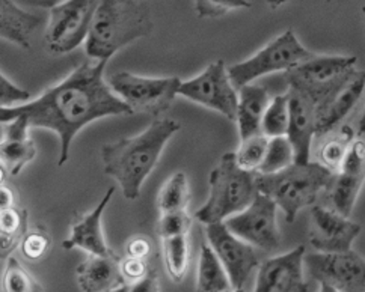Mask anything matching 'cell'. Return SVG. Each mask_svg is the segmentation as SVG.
<instances>
[{
  "label": "cell",
  "mask_w": 365,
  "mask_h": 292,
  "mask_svg": "<svg viewBox=\"0 0 365 292\" xmlns=\"http://www.w3.org/2000/svg\"><path fill=\"white\" fill-rule=\"evenodd\" d=\"M20 244L23 255L26 258L31 261H38L41 259L50 249V238L43 231H32L24 234Z\"/></svg>",
  "instance_id": "35"
},
{
  "label": "cell",
  "mask_w": 365,
  "mask_h": 292,
  "mask_svg": "<svg viewBox=\"0 0 365 292\" xmlns=\"http://www.w3.org/2000/svg\"><path fill=\"white\" fill-rule=\"evenodd\" d=\"M231 292H245V291L243 289H232Z\"/></svg>",
  "instance_id": "44"
},
{
  "label": "cell",
  "mask_w": 365,
  "mask_h": 292,
  "mask_svg": "<svg viewBox=\"0 0 365 292\" xmlns=\"http://www.w3.org/2000/svg\"><path fill=\"white\" fill-rule=\"evenodd\" d=\"M228 276L222 265L215 256L213 250L205 241L201 244L198 276H197V292H231Z\"/></svg>",
  "instance_id": "24"
},
{
  "label": "cell",
  "mask_w": 365,
  "mask_h": 292,
  "mask_svg": "<svg viewBox=\"0 0 365 292\" xmlns=\"http://www.w3.org/2000/svg\"><path fill=\"white\" fill-rule=\"evenodd\" d=\"M177 95L216 110L236 121L237 90L230 82L224 61L213 62L197 77L181 82Z\"/></svg>",
  "instance_id": "10"
},
{
  "label": "cell",
  "mask_w": 365,
  "mask_h": 292,
  "mask_svg": "<svg viewBox=\"0 0 365 292\" xmlns=\"http://www.w3.org/2000/svg\"><path fill=\"white\" fill-rule=\"evenodd\" d=\"M365 88V73L356 70L349 82L332 92L317 105L316 136H324L340 125L343 119L351 112L361 100Z\"/></svg>",
  "instance_id": "17"
},
{
  "label": "cell",
  "mask_w": 365,
  "mask_h": 292,
  "mask_svg": "<svg viewBox=\"0 0 365 292\" xmlns=\"http://www.w3.org/2000/svg\"><path fill=\"white\" fill-rule=\"evenodd\" d=\"M16 207V194L6 185H0V211Z\"/></svg>",
  "instance_id": "41"
},
{
  "label": "cell",
  "mask_w": 365,
  "mask_h": 292,
  "mask_svg": "<svg viewBox=\"0 0 365 292\" xmlns=\"http://www.w3.org/2000/svg\"><path fill=\"white\" fill-rule=\"evenodd\" d=\"M364 163H365V143H364V139L361 137L351 142V145L349 146L344 160L341 163L340 172L349 175H364Z\"/></svg>",
  "instance_id": "36"
},
{
  "label": "cell",
  "mask_w": 365,
  "mask_h": 292,
  "mask_svg": "<svg viewBox=\"0 0 365 292\" xmlns=\"http://www.w3.org/2000/svg\"><path fill=\"white\" fill-rule=\"evenodd\" d=\"M41 23L40 16L19 8L12 0H0V39L29 48L31 36Z\"/></svg>",
  "instance_id": "22"
},
{
  "label": "cell",
  "mask_w": 365,
  "mask_h": 292,
  "mask_svg": "<svg viewBox=\"0 0 365 292\" xmlns=\"http://www.w3.org/2000/svg\"><path fill=\"white\" fill-rule=\"evenodd\" d=\"M154 28L148 4L139 0H101L85 39L86 55L108 62L116 51Z\"/></svg>",
  "instance_id": "3"
},
{
  "label": "cell",
  "mask_w": 365,
  "mask_h": 292,
  "mask_svg": "<svg viewBox=\"0 0 365 292\" xmlns=\"http://www.w3.org/2000/svg\"><path fill=\"white\" fill-rule=\"evenodd\" d=\"M31 94L26 89L19 88L0 73V108H14L16 103H26Z\"/></svg>",
  "instance_id": "37"
},
{
  "label": "cell",
  "mask_w": 365,
  "mask_h": 292,
  "mask_svg": "<svg viewBox=\"0 0 365 292\" xmlns=\"http://www.w3.org/2000/svg\"><path fill=\"white\" fill-rule=\"evenodd\" d=\"M269 103V92L263 86L246 85L237 89L236 122L242 140L262 135V121Z\"/></svg>",
  "instance_id": "21"
},
{
  "label": "cell",
  "mask_w": 365,
  "mask_h": 292,
  "mask_svg": "<svg viewBox=\"0 0 365 292\" xmlns=\"http://www.w3.org/2000/svg\"><path fill=\"white\" fill-rule=\"evenodd\" d=\"M305 246L258 265L254 292H308L304 277Z\"/></svg>",
  "instance_id": "15"
},
{
  "label": "cell",
  "mask_w": 365,
  "mask_h": 292,
  "mask_svg": "<svg viewBox=\"0 0 365 292\" xmlns=\"http://www.w3.org/2000/svg\"><path fill=\"white\" fill-rule=\"evenodd\" d=\"M41 283L17 261L9 256L0 278V292H43Z\"/></svg>",
  "instance_id": "28"
},
{
  "label": "cell",
  "mask_w": 365,
  "mask_h": 292,
  "mask_svg": "<svg viewBox=\"0 0 365 292\" xmlns=\"http://www.w3.org/2000/svg\"><path fill=\"white\" fill-rule=\"evenodd\" d=\"M361 234V224L324 207L311 208L309 243L319 254H346Z\"/></svg>",
  "instance_id": "16"
},
{
  "label": "cell",
  "mask_w": 365,
  "mask_h": 292,
  "mask_svg": "<svg viewBox=\"0 0 365 292\" xmlns=\"http://www.w3.org/2000/svg\"><path fill=\"white\" fill-rule=\"evenodd\" d=\"M5 177H6V170L4 169V166L0 165V185L4 184V181H5Z\"/></svg>",
  "instance_id": "42"
},
{
  "label": "cell",
  "mask_w": 365,
  "mask_h": 292,
  "mask_svg": "<svg viewBox=\"0 0 365 292\" xmlns=\"http://www.w3.org/2000/svg\"><path fill=\"white\" fill-rule=\"evenodd\" d=\"M277 209V205L269 197L257 193L252 204L239 214L227 219L224 226L251 247L270 251L281 243Z\"/></svg>",
  "instance_id": "11"
},
{
  "label": "cell",
  "mask_w": 365,
  "mask_h": 292,
  "mask_svg": "<svg viewBox=\"0 0 365 292\" xmlns=\"http://www.w3.org/2000/svg\"><path fill=\"white\" fill-rule=\"evenodd\" d=\"M115 292H160V283L159 277L155 274L154 270H150L148 274L140 278V281L132 283V285H124Z\"/></svg>",
  "instance_id": "40"
},
{
  "label": "cell",
  "mask_w": 365,
  "mask_h": 292,
  "mask_svg": "<svg viewBox=\"0 0 365 292\" xmlns=\"http://www.w3.org/2000/svg\"><path fill=\"white\" fill-rule=\"evenodd\" d=\"M106 63L83 62L65 80L47 89L32 103L0 108V124L23 118L29 127L55 131L61 140L58 166H63L70 160L73 139L85 125L106 116L132 115L104 82Z\"/></svg>",
  "instance_id": "1"
},
{
  "label": "cell",
  "mask_w": 365,
  "mask_h": 292,
  "mask_svg": "<svg viewBox=\"0 0 365 292\" xmlns=\"http://www.w3.org/2000/svg\"><path fill=\"white\" fill-rule=\"evenodd\" d=\"M364 185V175H349L338 172L332 174L328 185L323 190L326 209L344 219L350 217V212L358 201V196Z\"/></svg>",
  "instance_id": "23"
},
{
  "label": "cell",
  "mask_w": 365,
  "mask_h": 292,
  "mask_svg": "<svg viewBox=\"0 0 365 292\" xmlns=\"http://www.w3.org/2000/svg\"><path fill=\"white\" fill-rule=\"evenodd\" d=\"M351 142H354V131H351L349 125L341 127V130L338 131V135L326 140L320 148V165L331 170L332 174L340 172L341 163Z\"/></svg>",
  "instance_id": "31"
},
{
  "label": "cell",
  "mask_w": 365,
  "mask_h": 292,
  "mask_svg": "<svg viewBox=\"0 0 365 292\" xmlns=\"http://www.w3.org/2000/svg\"><path fill=\"white\" fill-rule=\"evenodd\" d=\"M267 143L269 139L263 135L242 140L240 148L237 150V152H234V158H236L237 166L246 172H257V169L262 165L264 158Z\"/></svg>",
  "instance_id": "32"
},
{
  "label": "cell",
  "mask_w": 365,
  "mask_h": 292,
  "mask_svg": "<svg viewBox=\"0 0 365 292\" xmlns=\"http://www.w3.org/2000/svg\"><path fill=\"white\" fill-rule=\"evenodd\" d=\"M150 265L147 261H140V259H132V258H125L121 259L120 262V271L121 276L124 277V281L127 282H138L140 278L145 277L150 271Z\"/></svg>",
  "instance_id": "38"
},
{
  "label": "cell",
  "mask_w": 365,
  "mask_h": 292,
  "mask_svg": "<svg viewBox=\"0 0 365 292\" xmlns=\"http://www.w3.org/2000/svg\"><path fill=\"white\" fill-rule=\"evenodd\" d=\"M294 163V154L287 137L269 139L267 150L262 165L257 169L258 175H272L287 169Z\"/></svg>",
  "instance_id": "29"
},
{
  "label": "cell",
  "mask_w": 365,
  "mask_h": 292,
  "mask_svg": "<svg viewBox=\"0 0 365 292\" xmlns=\"http://www.w3.org/2000/svg\"><path fill=\"white\" fill-rule=\"evenodd\" d=\"M304 268L311 278L336 292H364L365 264L356 251L311 254L304 256Z\"/></svg>",
  "instance_id": "12"
},
{
  "label": "cell",
  "mask_w": 365,
  "mask_h": 292,
  "mask_svg": "<svg viewBox=\"0 0 365 292\" xmlns=\"http://www.w3.org/2000/svg\"><path fill=\"white\" fill-rule=\"evenodd\" d=\"M163 254L169 276L175 283H180L189 267V236L166 238L163 240Z\"/></svg>",
  "instance_id": "27"
},
{
  "label": "cell",
  "mask_w": 365,
  "mask_h": 292,
  "mask_svg": "<svg viewBox=\"0 0 365 292\" xmlns=\"http://www.w3.org/2000/svg\"><path fill=\"white\" fill-rule=\"evenodd\" d=\"M190 201V185L185 172H177L169 178L158 196V207L162 214L186 211Z\"/></svg>",
  "instance_id": "26"
},
{
  "label": "cell",
  "mask_w": 365,
  "mask_h": 292,
  "mask_svg": "<svg viewBox=\"0 0 365 292\" xmlns=\"http://www.w3.org/2000/svg\"><path fill=\"white\" fill-rule=\"evenodd\" d=\"M255 177V172H246L237 166L234 152L224 154L210 172V194L205 205L195 212V219L208 226L239 214L252 204L257 194Z\"/></svg>",
  "instance_id": "5"
},
{
  "label": "cell",
  "mask_w": 365,
  "mask_h": 292,
  "mask_svg": "<svg viewBox=\"0 0 365 292\" xmlns=\"http://www.w3.org/2000/svg\"><path fill=\"white\" fill-rule=\"evenodd\" d=\"M287 130H289V94H281L267 105L262 121V135L267 139L284 137Z\"/></svg>",
  "instance_id": "30"
},
{
  "label": "cell",
  "mask_w": 365,
  "mask_h": 292,
  "mask_svg": "<svg viewBox=\"0 0 365 292\" xmlns=\"http://www.w3.org/2000/svg\"><path fill=\"white\" fill-rule=\"evenodd\" d=\"M207 244L225 270L232 289H243L247 277L258 267V256L254 247L239 240L227 231L224 223H213L205 226Z\"/></svg>",
  "instance_id": "13"
},
{
  "label": "cell",
  "mask_w": 365,
  "mask_h": 292,
  "mask_svg": "<svg viewBox=\"0 0 365 292\" xmlns=\"http://www.w3.org/2000/svg\"><path fill=\"white\" fill-rule=\"evenodd\" d=\"M151 241L145 235H135L133 238H130L125 244V254L127 258L132 259H140V261H147L148 256L151 255Z\"/></svg>",
  "instance_id": "39"
},
{
  "label": "cell",
  "mask_w": 365,
  "mask_h": 292,
  "mask_svg": "<svg viewBox=\"0 0 365 292\" xmlns=\"http://www.w3.org/2000/svg\"><path fill=\"white\" fill-rule=\"evenodd\" d=\"M312 56L314 55L299 43L294 32L289 29L250 59L228 66L227 73L231 85L237 90L242 86L251 85V82L263 75L281 71L289 73L296 66L309 61Z\"/></svg>",
  "instance_id": "6"
},
{
  "label": "cell",
  "mask_w": 365,
  "mask_h": 292,
  "mask_svg": "<svg viewBox=\"0 0 365 292\" xmlns=\"http://www.w3.org/2000/svg\"><path fill=\"white\" fill-rule=\"evenodd\" d=\"M192 228V219L187 214L186 211H180V212H171V214H162L158 228H155V232L162 238V240H166V238H173V236H181V235H187Z\"/></svg>",
  "instance_id": "33"
},
{
  "label": "cell",
  "mask_w": 365,
  "mask_h": 292,
  "mask_svg": "<svg viewBox=\"0 0 365 292\" xmlns=\"http://www.w3.org/2000/svg\"><path fill=\"white\" fill-rule=\"evenodd\" d=\"M320 292H336V291H334V289H331V288H328V286L320 285Z\"/></svg>",
  "instance_id": "43"
},
{
  "label": "cell",
  "mask_w": 365,
  "mask_h": 292,
  "mask_svg": "<svg viewBox=\"0 0 365 292\" xmlns=\"http://www.w3.org/2000/svg\"><path fill=\"white\" fill-rule=\"evenodd\" d=\"M356 56H312L309 61L285 73L289 88L301 89L319 104L340 89L356 73Z\"/></svg>",
  "instance_id": "8"
},
{
  "label": "cell",
  "mask_w": 365,
  "mask_h": 292,
  "mask_svg": "<svg viewBox=\"0 0 365 292\" xmlns=\"http://www.w3.org/2000/svg\"><path fill=\"white\" fill-rule=\"evenodd\" d=\"M113 194L115 187H110L93 211H89L88 214H79L76 217L70 236L62 243L63 250L79 247L93 256H106L110 254L112 250L108 247L103 235L101 217Z\"/></svg>",
  "instance_id": "18"
},
{
  "label": "cell",
  "mask_w": 365,
  "mask_h": 292,
  "mask_svg": "<svg viewBox=\"0 0 365 292\" xmlns=\"http://www.w3.org/2000/svg\"><path fill=\"white\" fill-rule=\"evenodd\" d=\"M289 130L287 140L290 142L296 165L309 163L311 143L316 136L319 101L307 92L289 88Z\"/></svg>",
  "instance_id": "14"
},
{
  "label": "cell",
  "mask_w": 365,
  "mask_h": 292,
  "mask_svg": "<svg viewBox=\"0 0 365 292\" xmlns=\"http://www.w3.org/2000/svg\"><path fill=\"white\" fill-rule=\"evenodd\" d=\"M120 256L110 251L106 256L89 255L77 267V282L82 292H115L125 285L120 271Z\"/></svg>",
  "instance_id": "19"
},
{
  "label": "cell",
  "mask_w": 365,
  "mask_h": 292,
  "mask_svg": "<svg viewBox=\"0 0 365 292\" xmlns=\"http://www.w3.org/2000/svg\"><path fill=\"white\" fill-rule=\"evenodd\" d=\"M180 83L178 77L154 78L121 71L109 77L108 86L132 113L159 116L171 108Z\"/></svg>",
  "instance_id": "7"
},
{
  "label": "cell",
  "mask_w": 365,
  "mask_h": 292,
  "mask_svg": "<svg viewBox=\"0 0 365 292\" xmlns=\"http://www.w3.org/2000/svg\"><path fill=\"white\" fill-rule=\"evenodd\" d=\"M29 124L23 118L6 122L4 140L0 142V165L9 175L17 177L23 167L36 157V146L28 136Z\"/></svg>",
  "instance_id": "20"
},
{
  "label": "cell",
  "mask_w": 365,
  "mask_h": 292,
  "mask_svg": "<svg viewBox=\"0 0 365 292\" xmlns=\"http://www.w3.org/2000/svg\"><path fill=\"white\" fill-rule=\"evenodd\" d=\"M252 5L245 0H198L195 9L200 19H219L236 9H247Z\"/></svg>",
  "instance_id": "34"
},
{
  "label": "cell",
  "mask_w": 365,
  "mask_h": 292,
  "mask_svg": "<svg viewBox=\"0 0 365 292\" xmlns=\"http://www.w3.org/2000/svg\"><path fill=\"white\" fill-rule=\"evenodd\" d=\"M28 232V211L12 207L0 211V259H8Z\"/></svg>",
  "instance_id": "25"
},
{
  "label": "cell",
  "mask_w": 365,
  "mask_h": 292,
  "mask_svg": "<svg viewBox=\"0 0 365 292\" xmlns=\"http://www.w3.org/2000/svg\"><path fill=\"white\" fill-rule=\"evenodd\" d=\"M331 177L332 172L320 163H293L278 174H257L255 189L282 209L287 223H293L299 211L316 204L319 193L326 189Z\"/></svg>",
  "instance_id": "4"
},
{
  "label": "cell",
  "mask_w": 365,
  "mask_h": 292,
  "mask_svg": "<svg viewBox=\"0 0 365 292\" xmlns=\"http://www.w3.org/2000/svg\"><path fill=\"white\" fill-rule=\"evenodd\" d=\"M181 130L174 119H155L140 135L101 146L103 172L118 181L128 201H136L142 185L158 166L168 140Z\"/></svg>",
  "instance_id": "2"
},
{
  "label": "cell",
  "mask_w": 365,
  "mask_h": 292,
  "mask_svg": "<svg viewBox=\"0 0 365 292\" xmlns=\"http://www.w3.org/2000/svg\"><path fill=\"white\" fill-rule=\"evenodd\" d=\"M97 6V0H67L51 8L44 38L48 50L63 55L79 47L88 36Z\"/></svg>",
  "instance_id": "9"
}]
</instances>
